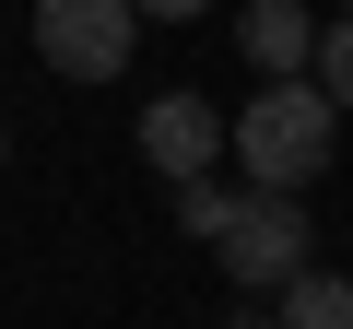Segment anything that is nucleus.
I'll use <instances>...</instances> for the list:
<instances>
[{
	"label": "nucleus",
	"mask_w": 353,
	"mask_h": 329,
	"mask_svg": "<svg viewBox=\"0 0 353 329\" xmlns=\"http://www.w3.org/2000/svg\"><path fill=\"white\" fill-rule=\"evenodd\" d=\"M236 47L271 83H306L318 71V12H306V0H248V12H236Z\"/></svg>",
	"instance_id": "5"
},
{
	"label": "nucleus",
	"mask_w": 353,
	"mask_h": 329,
	"mask_svg": "<svg viewBox=\"0 0 353 329\" xmlns=\"http://www.w3.org/2000/svg\"><path fill=\"white\" fill-rule=\"evenodd\" d=\"M224 153L248 164V189L294 200V189L330 177V153H341V106H330L318 83H271V94H248V106L224 118Z\"/></svg>",
	"instance_id": "1"
},
{
	"label": "nucleus",
	"mask_w": 353,
	"mask_h": 329,
	"mask_svg": "<svg viewBox=\"0 0 353 329\" xmlns=\"http://www.w3.org/2000/svg\"><path fill=\"white\" fill-rule=\"evenodd\" d=\"M141 24H189V12H212V0H130Z\"/></svg>",
	"instance_id": "9"
},
{
	"label": "nucleus",
	"mask_w": 353,
	"mask_h": 329,
	"mask_svg": "<svg viewBox=\"0 0 353 329\" xmlns=\"http://www.w3.org/2000/svg\"><path fill=\"white\" fill-rule=\"evenodd\" d=\"M236 200H248V189H212V177H189V189H176V224H189V235H224V224H236Z\"/></svg>",
	"instance_id": "8"
},
{
	"label": "nucleus",
	"mask_w": 353,
	"mask_h": 329,
	"mask_svg": "<svg viewBox=\"0 0 353 329\" xmlns=\"http://www.w3.org/2000/svg\"><path fill=\"white\" fill-rule=\"evenodd\" d=\"M212 153H224V118H212V106H201L189 83L141 106V164H153L165 189H189V177H212Z\"/></svg>",
	"instance_id": "4"
},
{
	"label": "nucleus",
	"mask_w": 353,
	"mask_h": 329,
	"mask_svg": "<svg viewBox=\"0 0 353 329\" xmlns=\"http://www.w3.org/2000/svg\"><path fill=\"white\" fill-rule=\"evenodd\" d=\"M212 247H224V282H259V294H283L294 270H318L306 200H271V189H248V200H236V224H224Z\"/></svg>",
	"instance_id": "3"
},
{
	"label": "nucleus",
	"mask_w": 353,
	"mask_h": 329,
	"mask_svg": "<svg viewBox=\"0 0 353 329\" xmlns=\"http://www.w3.org/2000/svg\"><path fill=\"white\" fill-rule=\"evenodd\" d=\"M271 317H283V329H353V282H341V270H294V282L271 294Z\"/></svg>",
	"instance_id": "6"
},
{
	"label": "nucleus",
	"mask_w": 353,
	"mask_h": 329,
	"mask_svg": "<svg viewBox=\"0 0 353 329\" xmlns=\"http://www.w3.org/2000/svg\"><path fill=\"white\" fill-rule=\"evenodd\" d=\"M141 47V12L130 0H36V59L59 83H118Z\"/></svg>",
	"instance_id": "2"
},
{
	"label": "nucleus",
	"mask_w": 353,
	"mask_h": 329,
	"mask_svg": "<svg viewBox=\"0 0 353 329\" xmlns=\"http://www.w3.org/2000/svg\"><path fill=\"white\" fill-rule=\"evenodd\" d=\"M306 83L353 118V12H341V24H318V71H306Z\"/></svg>",
	"instance_id": "7"
},
{
	"label": "nucleus",
	"mask_w": 353,
	"mask_h": 329,
	"mask_svg": "<svg viewBox=\"0 0 353 329\" xmlns=\"http://www.w3.org/2000/svg\"><path fill=\"white\" fill-rule=\"evenodd\" d=\"M224 329H283V317H271V306H236V317H224Z\"/></svg>",
	"instance_id": "10"
}]
</instances>
